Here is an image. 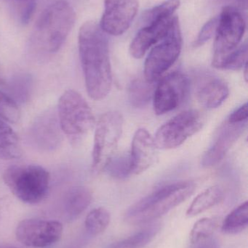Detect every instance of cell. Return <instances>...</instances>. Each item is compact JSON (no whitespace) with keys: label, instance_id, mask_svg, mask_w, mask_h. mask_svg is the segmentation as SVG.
<instances>
[{"label":"cell","instance_id":"obj_19","mask_svg":"<svg viewBox=\"0 0 248 248\" xmlns=\"http://www.w3.org/2000/svg\"><path fill=\"white\" fill-rule=\"evenodd\" d=\"M20 140L13 128L0 119V159L13 160L21 157Z\"/></svg>","mask_w":248,"mask_h":248},{"label":"cell","instance_id":"obj_18","mask_svg":"<svg viewBox=\"0 0 248 248\" xmlns=\"http://www.w3.org/2000/svg\"><path fill=\"white\" fill-rule=\"evenodd\" d=\"M91 191L84 186H77L67 191L63 200V210L67 219L71 221L80 217L90 205Z\"/></svg>","mask_w":248,"mask_h":248},{"label":"cell","instance_id":"obj_8","mask_svg":"<svg viewBox=\"0 0 248 248\" xmlns=\"http://www.w3.org/2000/svg\"><path fill=\"white\" fill-rule=\"evenodd\" d=\"M203 124V118L198 110L182 112L157 130L154 138L156 145L162 150L179 147L200 131Z\"/></svg>","mask_w":248,"mask_h":248},{"label":"cell","instance_id":"obj_6","mask_svg":"<svg viewBox=\"0 0 248 248\" xmlns=\"http://www.w3.org/2000/svg\"><path fill=\"white\" fill-rule=\"evenodd\" d=\"M123 117L118 112H107L99 118L94 135L92 169L98 173L105 170L115 155L122 133Z\"/></svg>","mask_w":248,"mask_h":248},{"label":"cell","instance_id":"obj_36","mask_svg":"<svg viewBox=\"0 0 248 248\" xmlns=\"http://www.w3.org/2000/svg\"><path fill=\"white\" fill-rule=\"evenodd\" d=\"M239 1H241V2H246H246H247V0H239Z\"/></svg>","mask_w":248,"mask_h":248},{"label":"cell","instance_id":"obj_17","mask_svg":"<svg viewBox=\"0 0 248 248\" xmlns=\"http://www.w3.org/2000/svg\"><path fill=\"white\" fill-rule=\"evenodd\" d=\"M230 90L223 80L210 77L199 84L197 90V98L205 108L215 109L228 98Z\"/></svg>","mask_w":248,"mask_h":248},{"label":"cell","instance_id":"obj_15","mask_svg":"<svg viewBox=\"0 0 248 248\" xmlns=\"http://www.w3.org/2000/svg\"><path fill=\"white\" fill-rule=\"evenodd\" d=\"M247 122L231 124L226 122L218 131V135L202 159V166L206 169L214 167L225 157L233 144L237 141L246 128Z\"/></svg>","mask_w":248,"mask_h":248},{"label":"cell","instance_id":"obj_28","mask_svg":"<svg viewBox=\"0 0 248 248\" xmlns=\"http://www.w3.org/2000/svg\"><path fill=\"white\" fill-rule=\"evenodd\" d=\"M112 177L117 179H125L129 177L131 173V160L128 155L115 156L111 159L105 168Z\"/></svg>","mask_w":248,"mask_h":248},{"label":"cell","instance_id":"obj_30","mask_svg":"<svg viewBox=\"0 0 248 248\" xmlns=\"http://www.w3.org/2000/svg\"><path fill=\"white\" fill-rule=\"evenodd\" d=\"M20 117V110L16 102L11 97L0 91V119L16 124Z\"/></svg>","mask_w":248,"mask_h":248},{"label":"cell","instance_id":"obj_10","mask_svg":"<svg viewBox=\"0 0 248 248\" xmlns=\"http://www.w3.org/2000/svg\"><path fill=\"white\" fill-rule=\"evenodd\" d=\"M189 88V78L182 73H171L162 78L153 93L156 114L160 116L177 108L183 103Z\"/></svg>","mask_w":248,"mask_h":248},{"label":"cell","instance_id":"obj_3","mask_svg":"<svg viewBox=\"0 0 248 248\" xmlns=\"http://www.w3.org/2000/svg\"><path fill=\"white\" fill-rule=\"evenodd\" d=\"M76 15L74 9L64 0L50 4L42 12L35 25V42L43 52L55 53L71 32Z\"/></svg>","mask_w":248,"mask_h":248},{"label":"cell","instance_id":"obj_27","mask_svg":"<svg viewBox=\"0 0 248 248\" xmlns=\"http://www.w3.org/2000/svg\"><path fill=\"white\" fill-rule=\"evenodd\" d=\"M179 6L180 0H167L147 11L144 15V21L147 24L151 22L169 18L173 16Z\"/></svg>","mask_w":248,"mask_h":248},{"label":"cell","instance_id":"obj_32","mask_svg":"<svg viewBox=\"0 0 248 248\" xmlns=\"http://www.w3.org/2000/svg\"><path fill=\"white\" fill-rule=\"evenodd\" d=\"M248 104L245 103L241 107L233 112L227 122L231 124H240L247 122L248 120Z\"/></svg>","mask_w":248,"mask_h":248},{"label":"cell","instance_id":"obj_34","mask_svg":"<svg viewBox=\"0 0 248 248\" xmlns=\"http://www.w3.org/2000/svg\"><path fill=\"white\" fill-rule=\"evenodd\" d=\"M244 78L245 80H246V82H248V63L246 64V65L244 66Z\"/></svg>","mask_w":248,"mask_h":248},{"label":"cell","instance_id":"obj_2","mask_svg":"<svg viewBox=\"0 0 248 248\" xmlns=\"http://www.w3.org/2000/svg\"><path fill=\"white\" fill-rule=\"evenodd\" d=\"M195 189V184L190 181L163 186L132 205L125 214V221L141 225L158 219L184 202Z\"/></svg>","mask_w":248,"mask_h":248},{"label":"cell","instance_id":"obj_7","mask_svg":"<svg viewBox=\"0 0 248 248\" xmlns=\"http://www.w3.org/2000/svg\"><path fill=\"white\" fill-rule=\"evenodd\" d=\"M182 31L177 16L167 35L150 51L144 64V77L150 83L155 82L175 63L182 52Z\"/></svg>","mask_w":248,"mask_h":248},{"label":"cell","instance_id":"obj_31","mask_svg":"<svg viewBox=\"0 0 248 248\" xmlns=\"http://www.w3.org/2000/svg\"><path fill=\"white\" fill-rule=\"evenodd\" d=\"M218 16L213 17L209 21L207 22L204 25L203 27L201 29L198 38H197L196 41L194 43V46L195 47L202 46L208 41H209L214 36V35L215 34L217 27H218Z\"/></svg>","mask_w":248,"mask_h":248},{"label":"cell","instance_id":"obj_4","mask_svg":"<svg viewBox=\"0 0 248 248\" xmlns=\"http://www.w3.org/2000/svg\"><path fill=\"white\" fill-rule=\"evenodd\" d=\"M58 117L63 133L77 144L94 127V115L84 97L75 90L66 91L58 100Z\"/></svg>","mask_w":248,"mask_h":248},{"label":"cell","instance_id":"obj_26","mask_svg":"<svg viewBox=\"0 0 248 248\" xmlns=\"http://www.w3.org/2000/svg\"><path fill=\"white\" fill-rule=\"evenodd\" d=\"M218 226V220L214 218H203L197 221L191 231V243L197 244L209 238L216 230Z\"/></svg>","mask_w":248,"mask_h":248},{"label":"cell","instance_id":"obj_25","mask_svg":"<svg viewBox=\"0 0 248 248\" xmlns=\"http://www.w3.org/2000/svg\"><path fill=\"white\" fill-rule=\"evenodd\" d=\"M111 216L104 208H97L89 213L85 218L86 229L93 235H99L109 227Z\"/></svg>","mask_w":248,"mask_h":248},{"label":"cell","instance_id":"obj_35","mask_svg":"<svg viewBox=\"0 0 248 248\" xmlns=\"http://www.w3.org/2000/svg\"><path fill=\"white\" fill-rule=\"evenodd\" d=\"M0 248H17L16 247H13V246H1Z\"/></svg>","mask_w":248,"mask_h":248},{"label":"cell","instance_id":"obj_5","mask_svg":"<svg viewBox=\"0 0 248 248\" xmlns=\"http://www.w3.org/2000/svg\"><path fill=\"white\" fill-rule=\"evenodd\" d=\"M3 179L16 198L26 203L36 204L48 195L50 176L42 166L16 165L6 169Z\"/></svg>","mask_w":248,"mask_h":248},{"label":"cell","instance_id":"obj_12","mask_svg":"<svg viewBox=\"0 0 248 248\" xmlns=\"http://www.w3.org/2000/svg\"><path fill=\"white\" fill-rule=\"evenodd\" d=\"M138 10V0H104V12L99 26L105 33L123 34L132 24Z\"/></svg>","mask_w":248,"mask_h":248},{"label":"cell","instance_id":"obj_21","mask_svg":"<svg viewBox=\"0 0 248 248\" xmlns=\"http://www.w3.org/2000/svg\"><path fill=\"white\" fill-rule=\"evenodd\" d=\"M248 225V203H244L231 211L223 221L221 230L227 234H237L245 231Z\"/></svg>","mask_w":248,"mask_h":248},{"label":"cell","instance_id":"obj_33","mask_svg":"<svg viewBox=\"0 0 248 248\" xmlns=\"http://www.w3.org/2000/svg\"><path fill=\"white\" fill-rule=\"evenodd\" d=\"M36 4L32 0L27 1L21 9V20L23 23H27L34 13Z\"/></svg>","mask_w":248,"mask_h":248},{"label":"cell","instance_id":"obj_16","mask_svg":"<svg viewBox=\"0 0 248 248\" xmlns=\"http://www.w3.org/2000/svg\"><path fill=\"white\" fill-rule=\"evenodd\" d=\"M176 16L163 20L147 23L135 35L130 46L131 55L135 59H140L150 48L161 41L170 30Z\"/></svg>","mask_w":248,"mask_h":248},{"label":"cell","instance_id":"obj_13","mask_svg":"<svg viewBox=\"0 0 248 248\" xmlns=\"http://www.w3.org/2000/svg\"><path fill=\"white\" fill-rule=\"evenodd\" d=\"M63 134L56 112L48 110L32 124L29 137L33 147L41 151L49 152L60 147L63 141Z\"/></svg>","mask_w":248,"mask_h":248},{"label":"cell","instance_id":"obj_9","mask_svg":"<svg viewBox=\"0 0 248 248\" xmlns=\"http://www.w3.org/2000/svg\"><path fill=\"white\" fill-rule=\"evenodd\" d=\"M246 27V20L240 10L233 6L223 9L218 16L213 61L224 58L238 47Z\"/></svg>","mask_w":248,"mask_h":248},{"label":"cell","instance_id":"obj_22","mask_svg":"<svg viewBox=\"0 0 248 248\" xmlns=\"http://www.w3.org/2000/svg\"><path fill=\"white\" fill-rule=\"evenodd\" d=\"M160 230V224H152L125 240L111 245L108 248H144L154 240Z\"/></svg>","mask_w":248,"mask_h":248},{"label":"cell","instance_id":"obj_14","mask_svg":"<svg viewBox=\"0 0 248 248\" xmlns=\"http://www.w3.org/2000/svg\"><path fill=\"white\" fill-rule=\"evenodd\" d=\"M157 149L154 139L147 129L139 128L135 131L129 155L132 175L141 174L154 164Z\"/></svg>","mask_w":248,"mask_h":248},{"label":"cell","instance_id":"obj_11","mask_svg":"<svg viewBox=\"0 0 248 248\" xmlns=\"http://www.w3.org/2000/svg\"><path fill=\"white\" fill-rule=\"evenodd\" d=\"M63 225L55 221L26 219L17 224V240L28 247L42 248L55 244L62 237Z\"/></svg>","mask_w":248,"mask_h":248},{"label":"cell","instance_id":"obj_24","mask_svg":"<svg viewBox=\"0 0 248 248\" xmlns=\"http://www.w3.org/2000/svg\"><path fill=\"white\" fill-rule=\"evenodd\" d=\"M248 44H243L233 52L217 61H213V66L218 69L238 71L248 63Z\"/></svg>","mask_w":248,"mask_h":248},{"label":"cell","instance_id":"obj_1","mask_svg":"<svg viewBox=\"0 0 248 248\" xmlns=\"http://www.w3.org/2000/svg\"><path fill=\"white\" fill-rule=\"evenodd\" d=\"M78 45L87 94L93 100H103L112 86L109 44L105 33L96 22H86L79 31Z\"/></svg>","mask_w":248,"mask_h":248},{"label":"cell","instance_id":"obj_29","mask_svg":"<svg viewBox=\"0 0 248 248\" xmlns=\"http://www.w3.org/2000/svg\"><path fill=\"white\" fill-rule=\"evenodd\" d=\"M32 80L29 76L18 75L12 79L10 90L13 97L20 102H25L29 98L32 89Z\"/></svg>","mask_w":248,"mask_h":248},{"label":"cell","instance_id":"obj_20","mask_svg":"<svg viewBox=\"0 0 248 248\" xmlns=\"http://www.w3.org/2000/svg\"><path fill=\"white\" fill-rule=\"evenodd\" d=\"M224 194L223 189L218 185H214L201 192L192 201L186 211L189 217H196L222 201Z\"/></svg>","mask_w":248,"mask_h":248},{"label":"cell","instance_id":"obj_23","mask_svg":"<svg viewBox=\"0 0 248 248\" xmlns=\"http://www.w3.org/2000/svg\"><path fill=\"white\" fill-rule=\"evenodd\" d=\"M152 83L144 78H136L130 84L128 97L131 106L135 108L144 107L153 97Z\"/></svg>","mask_w":248,"mask_h":248}]
</instances>
